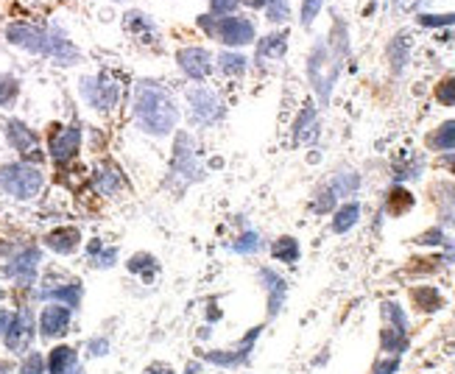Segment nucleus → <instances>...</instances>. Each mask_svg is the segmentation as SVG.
Returning <instances> with one entry per match:
<instances>
[{"label":"nucleus","mask_w":455,"mask_h":374,"mask_svg":"<svg viewBox=\"0 0 455 374\" xmlns=\"http://www.w3.org/2000/svg\"><path fill=\"white\" fill-rule=\"evenodd\" d=\"M313 137H316V109L307 104L294 126V140H296V145H302V143H310Z\"/></svg>","instance_id":"nucleus-16"},{"label":"nucleus","mask_w":455,"mask_h":374,"mask_svg":"<svg viewBox=\"0 0 455 374\" xmlns=\"http://www.w3.org/2000/svg\"><path fill=\"white\" fill-rule=\"evenodd\" d=\"M81 93H84V98H87V104L93 109H101V112L112 109L117 104V95H120L117 84H115L112 78H106V75L84 78V81H81Z\"/></svg>","instance_id":"nucleus-5"},{"label":"nucleus","mask_w":455,"mask_h":374,"mask_svg":"<svg viewBox=\"0 0 455 374\" xmlns=\"http://www.w3.org/2000/svg\"><path fill=\"white\" fill-rule=\"evenodd\" d=\"M419 23H422V25H428V28L452 25V23H455V12H452V14H422V17H419Z\"/></svg>","instance_id":"nucleus-33"},{"label":"nucleus","mask_w":455,"mask_h":374,"mask_svg":"<svg viewBox=\"0 0 455 374\" xmlns=\"http://www.w3.org/2000/svg\"><path fill=\"white\" fill-rule=\"evenodd\" d=\"M129 268L137 274V271H145V268H154V257L151 255H135L129 260Z\"/></svg>","instance_id":"nucleus-35"},{"label":"nucleus","mask_w":455,"mask_h":374,"mask_svg":"<svg viewBox=\"0 0 455 374\" xmlns=\"http://www.w3.org/2000/svg\"><path fill=\"white\" fill-rule=\"evenodd\" d=\"M257 248H260V237L255 232H246V235H240L235 240V252L237 255H252V252H257Z\"/></svg>","instance_id":"nucleus-27"},{"label":"nucleus","mask_w":455,"mask_h":374,"mask_svg":"<svg viewBox=\"0 0 455 374\" xmlns=\"http://www.w3.org/2000/svg\"><path fill=\"white\" fill-rule=\"evenodd\" d=\"M43 296L45 299H59V302H65V307H78V302H81V285L70 282L65 288H51V290H43Z\"/></svg>","instance_id":"nucleus-20"},{"label":"nucleus","mask_w":455,"mask_h":374,"mask_svg":"<svg viewBox=\"0 0 455 374\" xmlns=\"http://www.w3.org/2000/svg\"><path fill=\"white\" fill-rule=\"evenodd\" d=\"M436 98H439L444 106H455V78H444V81H439Z\"/></svg>","instance_id":"nucleus-30"},{"label":"nucleus","mask_w":455,"mask_h":374,"mask_svg":"<svg viewBox=\"0 0 455 374\" xmlns=\"http://www.w3.org/2000/svg\"><path fill=\"white\" fill-rule=\"evenodd\" d=\"M291 17V6H288V0H268V20L271 23H285Z\"/></svg>","instance_id":"nucleus-29"},{"label":"nucleus","mask_w":455,"mask_h":374,"mask_svg":"<svg viewBox=\"0 0 455 374\" xmlns=\"http://www.w3.org/2000/svg\"><path fill=\"white\" fill-rule=\"evenodd\" d=\"M336 198H338V196L333 193V187L324 190V193H321V198H318V204H316V213H327L329 207H333V201H336Z\"/></svg>","instance_id":"nucleus-38"},{"label":"nucleus","mask_w":455,"mask_h":374,"mask_svg":"<svg viewBox=\"0 0 455 374\" xmlns=\"http://www.w3.org/2000/svg\"><path fill=\"white\" fill-rule=\"evenodd\" d=\"M12 318H14V313H12V310H0V336H6V329H9Z\"/></svg>","instance_id":"nucleus-40"},{"label":"nucleus","mask_w":455,"mask_h":374,"mask_svg":"<svg viewBox=\"0 0 455 374\" xmlns=\"http://www.w3.org/2000/svg\"><path fill=\"white\" fill-rule=\"evenodd\" d=\"M397 366H399V360H397V358H391V360H386V363H377L375 374H394V371H397Z\"/></svg>","instance_id":"nucleus-39"},{"label":"nucleus","mask_w":455,"mask_h":374,"mask_svg":"<svg viewBox=\"0 0 455 374\" xmlns=\"http://www.w3.org/2000/svg\"><path fill=\"white\" fill-rule=\"evenodd\" d=\"M0 299H3V290H0Z\"/></svg>","instance_id":"nucleus-47"},{"label":"nucleus","mask_w":455,"mask_h":374,"mask_svg":"<svg viewBox=\"0 0 455 374\" xmlns=\"http://www.w3.org/2000/svg\"><path fill=\"white\" fill-rule=\"evenodd\" d=\"M67 324H70V307H65V305H51L39 316V329H43L45 338L67 332Z\"/></svg>","instance_id":"nucleus-12"},{"label":"nucleus","mask_w":455,"mask_h":374,"mask_svg":"<svg viewBox=\"0 0 455 374\" xmlns=\"http://www.w3.org/2000/svg\"><path fill=\"white\" fill-rule=\"evenodd\" d=\"M0 187L14 198H34L39 193V187H43V174L34 165L14 162V165L0 168Z\"/></svg>","instance_id":"nucleus-4"},{"label":"nucleus","mask_w":455,"mask_h":374,"mask_svg":"<svg viewBox=\"0 0 455 374\" xmlns=\"http://www.w3.org/2000/svg\"><path fill=\"white\" fill-rule=\"evenodd\" d=\"M187 101H190V115H193V120H196V123H204V126L215 123V120L221 117V112H224L218 95L210 93V90H190Z\"/></svg>","instance_id":"nucleus-6"},{"label":"nucleus","mask_w":455,"mask_h":374,"mask_svg":"<svg viewBox=\"0 0 455 374\" xmlns=\"http://www.w3.org/2000/svg\"><path fill=\"white\" fill-rule=\"evenodd\" d=\"M249 3H252V6H266L268 0H249Z\"/></svg>","instance_id":"nucleus-46"},{"label":"nucleus","mask_w":455,"mask_h":374,"mask_svg":"<svg viewBox=\"0 0 455 374\" xmlns=\"http://www.w3.org/2000/svg\"><path fill=\"white\" fill-rule=\"evenodd\" d=\"M145 374H174V369L165 366V363H151V366L145 369Z\"/></svg>","instance_id":"nucleus-41"},{"label":"nucleus","mask_w":455,"mask_h":374,"mask_svg":"<svg viewBox=\"0 0 455 374\" xmlns=\"http://www.w3.org/2000/svg\"><path fill=\"white\" fill-rule=\"evenodd\" d=\"M115 257H117V248H106V252H101V255H93V260H95L98 268H109V266H115Z\"/></svg>","instance_id":"nucleus-36"},{"label":"nucleus","mask_w":455,"mask_h":374,"mask_svg":"<svg viewBox=\"0 0 455 374\" xmlns=\"http://www.w3.org/2000/svg\"><path fill=\"white\" fill-rule=\"evenodd\" d=\"M218 65H221V70H224L226 75H240V73L246 70V59L237 56V54H224V56L218 59Z\"/></svg>","instance_id":"nucleus-26"},{"label":"nucleus","mask_w":455,"mask_h":374,"mask_svg":"<svg viewBox=\"0 0 455 374\" xmlns=\"http://www.w3.org/2000/svg\"><path fill=\"white\" fill-rule=\"evenodd\" d=\"M260 277L268 282V285H266V288H268V313L274 316V313L279 310L282 299H285V282H282L274 271H268V268H266V271H260Z\"/></svg>","instance_id":"nucleus-18"},{"label":"nucleus","mask_w":455,"mask_h":374,"mask_svg":"<svg viewBox=\"0 0 455 374\" xmlns=\"http://www.w3.org/2000/svg\"><path fill=\"white\" fill-rule=\"evenodd\" d=\"M391 3H394L397 9H402V12H408L413 3H417V0H391Z\"/></svg>","instance_id":"nucleus-44"},{"label":"nucleus","mask_w":455,"mask_h":374,"mask_svg":"<svg viewBox=\"0 0 455 374\" xmlns=\"http://www.w3.org/2000/svg\"><path fill=\"white\" fill-rule=\"evenodd\" d=\"M307 73H310V81L318 93V98L327 104L329 101V90L336 84V75H338V54H333V48L318 43L310 54V62H307Z\"/></svg>","instance_id":"nucleus-3"},{"label":"nucleus","mask_w":455,"mask_h":374,"mask_svg":"<svg viewBox=\"0 0 455 374\" xmlns=\"http://www.w3.org/2000/svg\"><path fill=\"white\" fill-rule=\"evenodd\" d=\"M20 93L17 78H0V106H9Z\"/></svg>","instance_id":"nucleus-28"},{"label":"nucleus","mask_w":455,"mask_h":374,"mask_svg":"<svg viewBox=\"0 0 455 374\" xmlns=\"http://www.w3.org/2000/svg\"><path fill=\"white\" fill-rule=\"evenodd\" d=\"M6 135H9V143H12L20 154H28V151L36 148V135H34L28 126H23L20 120H12V123H9V126H6Z\"/></svg>","instance_id":"nucleus-15"},{"label":"nucleus","mask_w":455,"mask_h":374,"mask_svg":"<svg viewBox=\"0 0 455 374\" xmlns=\"http://www.w3.org/2000/svg\"><path fill=\"white\" fill-rule=\"evenodd\" d=\"M274 257L277 260H282V263H296L299 260V243L294 240V237H279L277 243H274Z\"/></svg>","instance_id":"nucleus-21"},{"label":"nucleus","mask_w":455,"mask_h":374,"mask_svg":"<svg viewBox=\"0 0 455 374\" xmlns=\"http://www.w3.org/2000/svg\"><path fill=\"white\" fill-rule=\"evenodd\" d=\"M257 336H260V327H255L249 336H246V341H243V347L237 352H207V360H213L218 366H237V363H243L246 358H249V349H252Z\"/></svg>","instance_id":"nucleus-14"},{"label":"nucleus","mask_w":455,"mask_h":374,"mask_svg":"<svg viewBox=\"0 0 455 374\" xmlns=\"http://www.w3.org/2000/svg\"><path fill=\"white\" fill-rule=\"evenodd\" d=\"M6 36H9L12 45H20V48H25V51H31V54L51 56V59H56V62H62V65H73V62L78 59V51L67 43L65 36L48 34V31H43V28L17 23V25H9V28H6Z\"/></svg>","instance_id":"nucleus-2"},{"label":"nucleus","mask_w":455,"mask_h":374,"mask_svg":"<svg viewBox=\"0 0 455 374\" xmlns=\"http://www.w3.org/2000/svg\"><path fill=\"white\" fill-rule=\"evenodd\" d=\"M81 145V129L78 126H67V129H59L54 137H51V156L56 162H67Z\"/></svg>","instance_id":"nucleus-11"},{"label":"nucleus","mask_w":455,"mask_h":374,"mask_svg":"<svg viewBox=\"0 0 455 374\" xmlns=\"http://www.w3.org/2000/svg\"><path fill=\"white\" fill-rule=\"evenodd\" d=\"M213 34H218V39L226 45H249L255 39V25L246 17H224L215 23Z\"/></svg>","instance_id":"nucleus-7"},{"label":"nucleus","mask_w":455,"mask_h":374,"mask_svg":"<svg viewBox=\"0 0 455 374\" xmlns=\"http://www.w3.org/2000/svg\"><path fill=\"white\" fill-rule=\"evenodd\" d=\"M441 240V232L439 229H430V232H425L422 237H419V243H439Z\"/></svg>","instance_id":"nucleus-42"},{"label":"nucleus","mask_w":455,"mask_h":374,"mask_svg":"<svg viewBox=\"0 0 455 374\" xmlns=\"http://www.w3.org/2000/svg\"><path fill=\"white\" fill-rule=\"evenodd\" d=\"M36 266H39V252L36 248H25V252H20L6 266V277H12L20 285H31L36 279Z\"/></svg>","instance_id":"nucleus-10"},{"label":"nucleus","mask_w":455,"mask_h":374,"mask_svg":"<svg viewBox=\"0 0 455 374\" xmlns=\"http://www.w3.org/2000/svg\"><path fill=\"white\" fill-rule=\"evenodd\" d=\"M90 349H93V355H104L106 352V341H93Z\"/></svg>","instance_id":"nucleus-43"},{"label":"nucleus","mask_w":455,"mask_h":374,"mask_svg":"<svg viewBox=\"0 0 455 374\" xmlns=\"http://www.w3.org/2000/svg\"><path fill=\"white\" fill-rule=\"evenodd\" d=\"M43 366H45L43 355H39V352H31V355L23 360V366H20V374H43Z\"/></svg>","instance_id":"nucleus-32"},{"label":"nucleus","mask_w":455,"mask_h":374,"mask_svg":"<svg viewBox=\"0 0 455 374\" xmlns=\"http://www.w3.org/2000/svg\"><path fill=\"white\" fill-rule=\"evenodd\" d=\"M45 243H48V248H54V252H59V255H70V252H75L78 243H81V232L73 229V226L54 229V232L45 237Z\"/></svg>","instance_id":"nucleus-13"},{"label":"nucleus","mask_w":455,"mask_h":374,"mask_svg":"<svg viewBox=\"0 0 455 374\" xmlns=\"http://www.w3.org/2000/svg\"><path fill=\"white\" fill-rule=\"evenodd\" d=\"M75 366H78V363H75V352H73L70 347H56V349L51 352V358H48L51 374H70Z\"/></svg>","instance_id":"nucleus-17"},{"label":"nucleus","mask_w":455,"mask_h":374,"mask_svg":"<svg viewBox=\"0 0 455 374\" xmlns=\"http://www.w3.org/2000/svg\"><path fill=\"white\" fill-rule=\"evenodd\" d=\"M187 374H201V369H198V366H193V363H190V366H187Z\"/></svg>","instance_id":"nucleus-45"},{"label":"nucleus","mask_w":455,"mask_h":374,"mask_svg":"<svg viewBox=\"0 0 455 374\" xmlns=\"http://www.w3.org/2000/svg\"><path fill=\"white\" fill-rule=\"evenodd\" d=\"M135 115H137V123L143 126V132H151V135L174 132L176 117H179L171 95L165 90H159L156 84H140L137 87Z\"/></svg>","instance_id":"nucleus-1"},{"label":"nucleus","mask_w":455,"mask_h":374,"mask_svg":"<svg viewBox=\"0 0 455 374\" xmlns=\"http://www.w3.org/2000/svg\"><path fill=\"white\" fill-rule=\"evenodd\" d=\"M176 62H179V67H182L190 78H196V81L207 78V75H210V70H213V56L207 54L204 48H182V51L176 54Z\"/></svg>","instance_id":"nucleus-9"},{"label":"nucleus","mask_w":455,"mask_h":374,"mask_svg":"<svg viewBox=\"0 0 455 374\" xmlns=\"http://www.w3.org/2000/svg\"><path fill=\"white\" fill-rule=\"evenodd\" d=\"M358 215H360V207H358V204H347V207H341V210L336 213L333 229H336V232H347V229H352V226L358 224Z\"/></svg>","instance_id":"nucleus-23"},{"label":"nucleus","mask_w":455,"mask_h":374,"mask_svg":"<svg viewBox=\"0 0 455 374\" xmlns=\"http://www.w3.org/2000/svg\"><path fill=\"white\" fill-rule=\"evenodd\" d=\"M6 347L12 349V352H23V349H28V344H31V338H34V318H31V310L28 307H23L20 313H14V318H12V324H9V329H6Z\"/></svg>","instance_id":"nucleus-8"},{"label":"nucleus","mask_w":455,"mask_h":374,"mask_svg":"<svg viewBox=\"0 0 455 374\" xmlns=\"http://www.w3.org/2000/svg\"><path fill=\"white\" fill-rule=\"evenodd\" d=\"M117 185H120V176H117V171L115 168H106V171H101L98 174V190L101 193H115L117 190Z\"/></svg>","instance_id":"nucleus-31"},{"label":"nucleus","mask_w":455,"mask_h":374,"mask_svg":"<svg viewBox=\"0 0 455 374\" xmlns=\"http://www.w3.org/2000/svg\"><path fill=\"white\" fill-rule=\"evenodd\" d=\"M436 148H441V151H450V148H455V120H447V123H441L439 126V132L433 135V140H430Z\"/></svg>","instance_id":"nucleus-24"},{"label":"nucleus","mask_w":455,"mask_h":374,"mask_svg":"<svg viewBox=\"0 0 455 374\" xmlns=\"http://www.w3.org/2000/svg\"><path fill=\"white\" fill-rule=\"evenodd\" d=\"M410 207H413V196L405 187H394L388 193V213L391 215H402V213L410 210Z\"/></svg>","instance_id":"nucleus-22"},{"label":"nucleus","mask_w":455,"mask_h":374,"mask_svg":"<svg viewBox=\"0 0 455 374\" xmlns=\"http://www.w3.org/2000/svg\"><path fill=\"white\" fill-rule=\"evenodd\" d=\"M321 3L324 0H305L302 3V25H310L316 20V14L321 12Z\"/></svg>","instance_id":"nucleus-34"},{"label":"nucleus","mask_w":455,"mask_h":374,"mask_svg":"<svg viewBox=\"0 0 455 374\" xmlns=\"http://www.w3.org/2000/svg\"><path fill=\"white\" fill-rule=\"evenodd\" d=\"M413 302H417L422 310H436V307H441V296L436 294L433 288H417V290H413Z\"/></svg>","instance_id":"nucleus-25"},{"label":"nucleus","mask_w":455,"mask_h":374,"mask_svg":"<svg viewBox=\"0 0 455 374\" xmlns=\"http://www.w3.org/2000/svg\"><path fill=\"white\" fill-rule=\"evenodd\" d=\"M285 48H288V36H285V34H271V36H266L263 43H260L257 59H260V62H266V59H279V56L285 54Z\"/></svg>","instance_id":"nucleus-19"},{"label":"nucleus","mask_w":455,"mask_h":374,"mask_svg":"<svg viewBox=\"0 0 455 374\" xmlns=\"http://www.w3.org/2000/svg\"><path fill=\"white\" fill-rule=\"evenodd\" d=\"M210 9L215 14H229L237 9V0H210Z\"/></svg>","instance_id":"nucleus-37"}]
</instances>
